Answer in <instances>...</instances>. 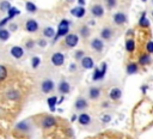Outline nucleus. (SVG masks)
Segmentation results:
<instances>
[{
	"label": "nucleus",
	"mask_w": 153,
	"mask_h": 139,
	"mask_svg": "<svg viewBox=\"0 0 153 139\" xmlns=\"http://www.w3.org/2000/svg\"><path fill=\"white\" fill-rule=\"evenodd\" d=\"M84 56H85V50H82V49L75 50V53H74V59H75L76 61H80Z\"/></svg>",
	"instance_id": "obj_34"
},
{
	"label": "nucleus",
	"mask_w": 153,
	"mask_h": 139,
	"mask_svg": "<svg viewBox=\"0 0 153 139\" xmlns=\"http://www.w3.org/2000/svg\"><path fill=\"white\" fill-rule=\"evenodd\" d=\"M71 84L66 80V79H61L60 81H59V84H57V87H56V90H57V92L59 93H61V95H67V93H69L71 92Z\"/></svg>",
	"instance_id": "obj_5"
},
{
	"label": "nucleus",
	"mask_w": 153,
	"mask_h": 139,
	"mask_svg": "<svg viewBox=\"0 0 153 139\" xmlns=\"http://www.w3.org/2000/svg\"><path fill=\"white\" fill-rule=\"evenodd\" d=\"M149 19L146 17V12H142V14H141V17L139 18V26H141V28H148L149 26Z\"/></svg>",
	"instance_id": "obj_26"
},
{
	"label": "nucleus",
	"mask_w": 153,
	"mask_h": 139,
	"mask_svg": "<svg viewBox=\"0 0 153 139\" xmlns=\"http://www.w3.org/2000/svg\"><path fill=\"white\" fill-rule=\"evenodd\" d=\"M17 29H18V25H17L16 23H11L10 26H8V31H10V32H12V31L14 32V31H17Z\"/></svg>",
	"instance_id": "obj_42"
},
{
	"label": "nucleus",
	"mask_w": 153,
	"mask_h": 139,
	"mask_svg": "<svg viewBox=\"0 0 153 139\" xmlns=\"http://www.w3.org/2000/svg\"><path fill=\"white\" fill-rule=\"evenodd\" d=\"M25 30L27 31V32H30V34H32V32H36L37 30H38V23L35 20V19H27L26 22H25Z\"/></svg>",
	"instance_id": "obj_15"
},
{
	"label": "nucleus",
	"mask_w": 153,
	"mask_h": 139,
	"mask_svg": "<svg viewBox=\"0 0 153 139\" xmlns=\"http://www.w3.org/2000/svg\"><path fill=\"white\" fill-rule=\"evenodd\" d=\"M88 24H91V25H93V24H94V20H88Z\"/></svg>",
	"instance_id": "obj_47"
},
{
	"label": "nucleus",
	"mask_w": 153,
	"mask_h": 139,
	"mask_svg": "<svg viewBox=\"0 0 153 139\" xmlns=\"http://www.w3.org/2000/svg\"><path fill=\"white\" fill-rule=\"evenodd\" d=\"M7 77V68L4 65H0V81L5 80Z\"/></svg>",
	"instance_id": "obj_35"
},
{
	"label": "nucleus",
	"mask_w": 153,
	"mask_h": 139,
	"mask_svg": "<svg viewBox=\"0 0 153 139\" xmlns=\"http://www.w3.org/2000/svg\"><path fill=\"white\" fill-rule=\"evenodd\" d=\"M76 70H78L76 64H75V62H71V64H69V67H68V71L72 72V73H74V72H76Z\"/></svg>",
	"instance_id": "obj_39"
},
{
	"label": "nucleus",
	"mask_w": 153,
	"mask_h": 139,
	"mask_svg": "<svg viewBox=\"0 0 153 139\" xmlns=\"http://www.w3.org/2000/svg\"><path fill=\"white\" fill-rule=\"evenodd\" d=\"M25 8H26V11L29 13H36V11H37V7H36V5L32 1H26Z\"/></svg>",
	"instance_id": "obj_31"
},
{
	"label": "nucleus",
	"mask_w": 153,
	"mask_h": 139,
	"mask_svg": "<svg viewBox=\"0 0 153 139\" xmlns=\"http://www.w3.org/2000/svg\"><path fill=\"white\" fill-rule=\"evenodd\" d=\"M152 4H153V0H152Z\"/></svg>",
	"instance_id": "obj_50"
},
{
	"label": "nucleus",
	"mask_w": 153,
	"mask_h": 139,
	"mask_svg": "<svg viewBox=\"0 0 153 139\" xmlns=\"http://www.w3.org/2000/svg\"><path fill=\"white\" fill-rule=\"evenodd\" d=\"M71 14L74 16L75 18H82L86 14V11H85L84 6H76V7L71 10Z\"/></svg>",
	"instance_id": "obj_19"
},
{
	"label": "nucleus",
	"mask_w": 153,
	"mask_h": 139,
	"mask_svg": "<svg viewBox=\"0 0 153 139\" xmlns=\"http://www.w3.org/2000/svg\"><path fill=\"white\" fill-rule=\"evenodd\" d=\"M69 25H71V22L68 19H62L60 23H59V26H57V30H56V34L54 36V43L61 38V37H65L69 34Z\"/></svg>",
	"instance_id": "obj_1"
},
{
	"label": "nucleus",
	"mask_w": 153,
	"mask_h": 139,
	"mask_svg": "<svg viewBox=\"0 0 153 139\" xmlns=\"http://www.w3.org/2000/svg\"><path fill=\"white\" fill-rule=\"evenodd\" d=\"M35 44H36L35 41L30 38V40H27V41L25 42V48H26V49H32V48L35 47Z\"/></svg>",
	"instance_id": "obj_37"
},
{
	"label": "nucleus",
	"mask_w": 153,
	"mask_h": 139,
	"mask_svg": "<svg viewBox=\"0 0 153 139\" xmlns=\"http://www.w3.org/2000/svg\"><path fill=\"white\" fill-rule=\"evenodd\" d=\"M124 47H126V50L128 53H133L135 50V41L133 38H127Z\"/></svg>",
	"instance_id": "obj_28"
},
{
	"label": "nucleus",
	"mask_w": 153,
	"mask_h": 139,
	"mask_svg": "<svg viewBox=\"0 0 153 139\" xmlns=\"http://www.w3.org/2000/svg\"><path fill=\"white\" fill-rule=\"evenodd\" d=\"M91 34V29L87 26V25H82L79 28V35L82 37V38H87Z\"/></svg>",
	"instance_id": "obj_27"
},
{
	"label": "nucleus",
	"mask_w": 153,
	"mask_h": 139,
	"mask_svg": "<svg viewBox=\"0 0 153 139\" xmlns=\"http://www.w3.org/2000/svg\"><path fill=\"white\" fill-rule=\"evenodd\" d=\"M104 2L108 10H112L117 5V0H104Z\"/></svg>",
	"instance_id": "obj_36"
},
{
	"label": "nucleus",
	"mask_w": 153,
	"mask_h": 139,
	"mask_svg": "<svg viewBox=\"0 0 153 139\" xmlns=\"http://www.w3.org/2000/svg\"><path fill=\"white\" fill-rule=\"evenodd\" d=\"M122 97V89L118 87V86H115L110 90L109 92V98L112 99V101H118L120 98Z\"/></svg>",
	"instance_id": "obj_18"
},
{
	"label": "nucleus",
	"mask_w": 153,
	"mask_h": 139,
	"mask_svg": "<svg viewBox=\"0 0 153 139\" xmlns=\"http://www.w3.org/2000/svg\"><path fill=\"white\" fill-rule=\"evenodd\" d=\"M10 54L14 59H22L23 55H24V48L20 47V46H13L10 49Z\"/></svg>",
	"instance_id": "obj_13"
},
{
	"label": "nucleus",
	"mask_w": 153,
	"mask_h": 139,
	"mask_svg": "<svg viewBox=\"0 0 153 139\" xmlns=\"http://www.w3.org/2000/svg\"><path fill=\"white\" fill-rule=\"evenodd\" d=\"M80 66H81V68H84V70H91V68H93V67H94L93 58L85 55V56L80 60Z\"/></svg>",
	"instance_id": "obj_12"
},
{
	"label": "nucleus",
	"mask_w": 153,
	"mask_h": 139,
	"mask_svg": "<svg viewBox=\"0 0 153 139\" xmlns=\"http://www.w3.org/2000/svg\"><path fill=\"white\" fill-rule=\"evenodd\" d=\"M39 65H41V58L39 56H33L31 59V67L33 70H36V68L39 67Z\"/></svg>",
	"instance_id": "obj_33"
},
{
	"label": "nucleus",
	"mask_w": 153,
	"mask_h": 139,
	"mask_svg": "<svg viewBox=\"0 0 153 139\" xmlns=\"http://www.w3.org/2000/svg\"><path fill=\"white\" fill-rule=\"evenodd\" d=\"M11 7H12V6H11L10 1L4 0V1H1V2H0V11H1V12H7Z\"/></svg>",
	"instance_id": "obj_32"
},
{
	"label": "nucleus",
	"mask_w": 153,
	"mask_h": 139,
	"mask_svg": "<svg viewBox=\"0 0 153 139\" xmlns=\"http://www.w3.org/2000/svg\"><path fill=\"white\" fill-rule=\"evenodd\" d=\"M147 89H148V86H147V85H142V86H141V92L145 95V93H146V91H147Z\"/></svg>",
	"instance_id": "obj_44"
},
{
	"label": "nucleus",
	"mask_w": 153,
	"mask_h": 139,
	"mask_svg": "<svg viewBox=\"0 0 153 139\" xmlns=\"http://www.w3.org/2000/svg\"><path fill=\"white\" fill-rule=\"evenodd\" d=\"M100 120H102V122L108 123V122H110V121H111V116H110L109 114H105V115H103V116L100 117Z\"/></svg>",
	"instance_id": "obj_40"
},
{
	"label": "nucleus",
	"mask_w": 153,
	"mask_h": 139,
	"mask_svg": "<svg viewBox=\"0 0 153 139\" xmlns=\"http://www.w3.org/2000/svg\"><path fill=\"white\" fill-rule=\"evenodd\" d=\"M149 64H151V54L146 53V54L140 55V58H139V65L140 66H147Z\"/></svg>",
	"instance_id": "obj_23"
},
{
	"label": "nucleus",
	"mask_w": 153,
	"mask_h": 139,
	"mask_svg": "<svg viewBox=\"0 0 153 139\" xmlns=\"http://www.w3.org/2000/svg\"><path fill=\"white\" fill-rule=\"evenodd\" d=\"M90 12L94 18H100V17L104 16V7L100 4H94V5L91 6Z\"/></svg>",
	"instance_id": "obj_9"
},
{
	"label": "nucleus",
	"mask_w": 153,
	"mask_h": 139,
	"mask_svg": "<svg viewBox=\"0 0 153 139\" xmlns=\"http://www.w3.org/2000/svg\"><path fill=\"white\" fill-rule=\"evenodd\" d=\"M137 71H139V65L136 64V62H129L128 65H127V67H126V72H127V74H135V73H137Z\"/></svg>",
	"instance_id": "obj_22"
},
{
	"label": "nucleus",
	"mask_w": 153,
	"mask_h": 139,
	"mask_svg": "<svg viewBox=\"0 0 153 139\" xmlns=\"http://www.w3.org/2000/svg\"><path fill=\"white\" fill-rule=\"evenodd\" d=\"M141 1H143V2H145V1H147V0H141Z\"/></svg>",
	"instance_id": "obj_49"
},
{
	"label": "nucleus",
	"mask_w": 153,
	"mask_h": 139,
	"mask_svg": "<svg viewBox=\"0 0 153 139\" xmlns=\"http://www.w3.org/2000/svg\"><path fill=\"white\" fill-rule=\"evenodd\" d=\"M93 74H92V80L93 81H99V80H103L105 74H106V68H108V65L106 62H102V66L100 67H93Z\"/></svg>",
	"instance_id": "obj_2"
},
{
	"label": "nucleus",
	"mask_w": 153,
	"mask_h": 139,
	"mask_svg": "<svg viewBox=\"0 0 153 139\" xmlns=\"http://www.w3.org/2000/svg\"><path fill=\"white\" fill-rule=\"evenodd\" d=\"M39 90L43 93H50L53 90H55V83L50 78H44L39 83Z\"/></svg>",
	"instance_id": "obj_3"
},
{
	"label": "nucleus",
	"mask_w": 153,
	"mask_h": 139,
	"mask_svg": "<svg viewBox=\"0 0 153 139\" xmlns=\"http://www.w3.org/2000/svg\"><path fill=\"white\" fill-rule=\"evenodd\" d=\"M47 43H48V42H47L45 38H39V40L37 41V44H38L41 48H44V47L47 46Z\"/></svg>",
	"instance_id": "obj_41"
},
{
	"label": "nucleus",
	"mask_w": 153,
	"mask_h": 139,
	"mask_svg": "<svg viewBox=\"0 0 153 139\" xmlns=\"http://www.w3.org/2000/svg\"><path fill=\"white\" fill-rule=\"evenodd\" d=\"M8 20H10V18H8V17L2 18V19L0 20V29H1V28H5V25L8 23Z\"/></svg>",
	"instance_id": "obj_43"
},
{
	"label": "nucleus",
	"mask_w": 153,
	"mask_h": 139,
	"mask_svg": "<svg viewBox=\"0 0 153 139\" xmlns=\"http://www.w3.org/2000/svg\"><path fill=\"white\" fill-rule=\"evenodd\" d=\"M87 107H88V102H87V99L85 97H78L75 99V103H74L75 110L81 111V110H85Z\"/></svg>",
	"instance_id": "obj_14"
},
{
	"label": "nucleus",
	"mask_w": 153,
	"mask_h": 139,
	"mask_svg": "<svg viewBox=\"0 0 153 139\" xmlns=\"http://www.w3.org/2000/svg\"><path fill=\"white\" fill-rule=\"evenodd\" d=\"M112 36H114V30L111 28L105 26L100 30V37L99 38H102L103 41H110L112 38Z\"/></svg>",
	"instance_id": "obj_16"
},
{
	"label": "nucleus",
	"mask_w": 153,
	"mask_h": 139,
	"mask_svg": "<svg viewBox=\"0 0 153 139\" xmlns=\"http://www.w3.org/2000/svg\"><path fill=\"white\" fill-rule=\"evenodd\" d=\"M42 32H43V36H44L45 38H54V36H55V34H56V31L54 30L53 26H45Z\"/></svg>",
	"instance_id": "obj_25"
},
{
	"label": "nucleus",
	"mask_w": 153,
	"mask_h": 139,
	"mask_svg": "<svg viewBox=\"0 0 153 139\" xmlns=\"http://www.w3.org/2000/svg\"><path fill=\"white\" fill-rule=\"evenodd\" d=\"M65 43L68 48H74L79 43V36L76 34H68L65 36Z\"/></svg>",
	"instance_id": "obj_8"
},
{
	"label": "nucleus",
	"mask_w": 153,
	"mask_h": 139,
	"mask_svg": "<svg viewBox=\"0 0 153 139\" xmlns=\"http://www.w3.org/2000/svg\"><path fill=\"white\" fill-rule=\"evenodd\" d=\"M78 4H79V6H84L86 2H85V0H78Z\"/></svg>",
	"instance_id": "obj_45"
},
{
	"label": "nucleus",
	"mask_w": 153,
	"mask_h": 139,
	"mask_svg": "<svg viewBox=\"0 0 153 139\" xmlns=\"http://www.w3.org/2000/svg\"><path fill=\"white\" fill-rule=\"evenodd\" d=\"M11 36V32L8 31V29L1 28L0 29V42H6Z\"/></svg>",
	"instance_id": "obj_29"
},
{
	"label": "nucleus",
	"mask_w": 153,
	"mask_h": 139,
	"mask_svg": "<svg viewBox=\"0 0 153 139\" xmlns=\"http://www.w3.org/2000/svg\"><path fill=\"white\" fill-rule=\"evenodd\" d=\"M146 50L148 54H153V41H148L146 44Z\"/></svg>",
	"instance_id": "obj_38"
},
{
	"label": "nucleus",
	"mask_w": 153,
	"mask_h": 139,
	"mask_svg": "<svg viewBox=\"0 0 153 139\" xmlns=\"http://www.w3.org/2000/svg\"><path fill=\"white\" fill-rule=\"evenodd\" d=\"M6 97L8 99H11V101H18L20 98V92L17 89H10L6 92Z\"/></svg>",
	"instance_id": "obj_21"
},
{
	"label": "nucleus",
	"mask_w": 153,
	"mask_h": 139,
	"mask_svg": "<svg viewBox=\"0 0 153 139\" xmlns=\"http://www.w3.org/2000/svg\"><path fill=\"white\" fill-rule=\"evenodd\" d=\"M16 131H19V132H24V133H26V132H29L30 129H31V125H30V120H22V121H19L17 125H16Z\"/></svg>",
	"instance_id": "obj_11"
},
{
	"label": "nucleus",
	"mask_w": 153,
	"mask_h": 139,
	"mask_svg": "<svg viewBox=\"0 0 153 139\" xmlns=\"http://www.w3.org/2000/svg\"><path fill=\"white\" fill-rule=\"evenodd\" d=\"M76 120H78V122H79L80 125H82V126H87V125L91 122V116H90L87 113H81L80 115H78Z\"/></svg>",
	"instance_id": "obj_20"
},
{
	"label": "nucleus",
	"mask_w": 153,
	"mask_h": 139,
	"mask_svg": "<svg viewBox=\"0 0 153 139\" xmlns=\"http://www.w3.org/2000/svg\"><path fill=\"white\" fill-rule=\"evenodd\" d=\"M42 127L43 128H51V127H54L55 125H56V119L54 117V116H50V115H48V116H45L43 120H42Z\"/></svg>",
	"instance_id": "obj_17"
},
{
	"label": "nucleus",
	"mask_w": 153,
	"mask_h": 139,
	"mask_svg": "<svg viewBox=\"0 0 153 139\" xmlns=\"http://www.w3.org/2000/svg\"><path fill=\"white\" fill-rule=\"evenodd\" d=\"M100 93H102V91L98 86H91L87 90V98H90L91 101H97L99 98Z\"/></svg>",
	"instance_id": "obj_10"
},
{
	"label": "nucleus",
	"mask_w": 153,
	"mask_h": 139,
	"mask_svg": "<svg viewBox=\"0 0 153 139\" xmlns=\"http://www.w3.org/2000/svg\"><path fill=\"white\" fill-rule=\"evenodd\" d=\"M57 97L56 96H50L47 98V103H48V107L50 109V111H55L56 109V104H57Z\"/></svg>",
	"instance_id": "obj_24"
},
{
	"label": "nucleus",
	"mask_w": 153,
	"mask_h": 139,
	"mask_svg": "<svg viewBox=\"0 0 153 139\" xmlns=\"http://www.w3.org/2000/svg\"><path fill=\"white\" fill-rule=\"evenodd\" d=\"M90 47L96 52V53H100L104 49V41L99 37H94L91 40L90 42Z\"/></svg>",
	"instance_id": "obj_7"
},
{
	"label": "nucleus",
	"mask_w": 153,
	"mask_h": 139,
	"mask_svg": "<svg viewBox=\"0 0 153 139\" xmlns=\"http://www.w3.org/2000/svg\"><path fill=\"white\" fill-rule=\"evenodd\" d=\"M151 13H152V17H153V11H152V12H151Z\"/></svg>",
	"instance_id": "obj_48"
},
{
	"label": "nucleus",
	"mask_w": 153,
	"mask_h": 139,
	"mask_svg": "<svg viewBox=\"0 0 153 139\" xmlns=\"http://www.w3.org/2000/svg\"><path fill=\"white\" fill-rule=\"evenodd\" d=\"M112 20H114V23H115L116 25L122 26V25H124V24L128 22V17H127V14H126L124 12L120 11V12H116V13L114 14Z\"/></svg>",
	"instance_id": "obj_6"
},
{
	"label": "nucleus",
	"mask_w": 153,
	"mask_h": 139,
	"mask_svg": "<svg viewBox=\"0 0 153 139\" xmlns=\"http://www.w3.org/2000/svg\"><path fill=\"white\" fill-rule=\"evenodd\" d=\"M50 62H51V65H54L56 67H60L65 64V55L60 52H56L50 56Z\"/></svg>",
	"instance_id": "obj_4"
},
{
	"label": "nucleus",
	"mask_w": 153,
	"mask_h": 139,
	"mask_svg": "<svg viewBox=\"0 0 153 139\" xmlns=\"http://www.w3.org/2000/svg\"><path fill=\"white\" fill-rule=\"evenodd\" d=\"M19 14H20V11H19L17 7H11V8L7 11V17L10 18V20H11V19H13L14 17L19 16Z\"/></svg>",
	"instance_id": "obj_30"
},
{
	"label": "nucleus",
	"mask_w": 153,
	"mask_h": 139,
	"mask_svg": "<svg viewBox=\"0 0 153 139\" xmlns=\"http://www.w3.org/2000/svg\"><path fill=\"white\" fill-rule=\"evenodd\" d=\"M76 117H78L76 115H73V116L71 117V121H72V122H73V121H75V120H76Z\"/></svg>",
	"instance_id": "obj_46"
}]
</instances>
